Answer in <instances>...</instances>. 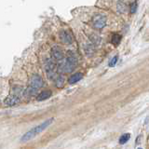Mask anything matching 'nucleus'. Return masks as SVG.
<instances>
[{"instance_id": "obj_1", "label": "nucleus", "mask_w": 149, "mask_h": 149, "mask_svg": "<svg viewBox=\"0 0 149 149\" xmlns=\"http://www.w3.org/2000/svg\"><path fill=\"white\" fill-rule=\"evenodd\" d=\"M53 121H54V118H49L46 121H44L43 123H41L40 125L36 126L35 128H33L32 130H29V132H27L25 134L22 135L21 138V142L25 143V142L30 141V140H32L33 138H35L36 135H38L39 133H41L43 130H45L47 128H48Z\"/></svg>"}, {"instance_id": "obj_2", "label": "nucleus", "mask_w": 149, "mask_h": 149, "mask_svg": "<svg viewBox=\"0 0 149 149\" xmlns=\"http://www.w3.org/2000/svg\"><path fill=\"white\" fill-rule=\"evenodd\" d=\"M77 63V59L76 55L72 53V51H68L67 57L65 60H63L58 66V71L62 74L71 73L76 67Z\"/></svg>"}, {"instance_id": "obj_3", "label": "nucleus", "mask_w": 149, "mask_h": 149, "mask_svg": "<svg viewBox=\"0 0 149 149\" xmlns=\"http://www.w3.org/2000/svg\"><path fill=\"white\" fill-rule=\"evenodd\" d=\"M92 24L96 29H102L106 24V18L101 14H97L92 19Z\"/></svg>"}, {"instance_id": "obj_4", "label": "nucleus", "mask_w": 149, "mask_h": 149, "mask_svg": "<svg viewBox=\"0 0 149 149\" xmlns=\"http://www.w3.org/2000/svg\"><path fill=\"white\" fill-rule=\"evenodd\" d=\"M55 67H56V64L53 61L50 59H47L46 63H45V69H46L47 74H48V77L50 79L53 78L55 76V73H54Z\"/></svg>"}, {"instance_id": "obj_5", "label": "nucleus", "mask_w": 149, "mask_h": 149, "mask_svg": "<svg viewBox=\"0 0 149 149\" xmlns=\"http://www.w3.org/2000/svg\"><path fill=\"white\" fill-rule=\"evenodd\" d=\"M43 79L38 74H33L30 78V87L35 88L36 90H38L39 88L43 86Z\"/></svg>"}, {"instance_id": "obj_6", "label": "nucleus", "mask_w": 149, "mask_h": 149, "mask_svg": "<svg viewBox=\"0 0 149 149\" xmlns=\"http://www.w3.org/2000/svg\"><path fill=\"white\" fill-rule=\"evenodd\" d=\"M51 55H52V58L56 61H62L63 60V49L58 46H54L52 49H51Z\"/></svg>"}, {"instance_id": "obj_7", "label": "nucleus", "mask_w": 149, "mask_h": 149, "mask_svg": "<svg viewBox=\"0 0 149 149\" xmlns=\"http://www.w3.org/2000/svg\"><path fill=\"white\" fill-rule=\"evenodd\" d=\"M20 102H21V99H20V97H18L17 95H9L4 101L5 105H7V106H14V105L19 104Z\"/></svg>"}, {"instance_id": "obj_8", "label": "nucleus", "mask_w": 149, "mask_h": 149, "mask_svg": "<svg viewBox=\"0 0 149 149\" xmlns=\"http://www.w3.org/2000/svg\"><path fill=\"white\" fill-rule=\"evenodd\" d=\"M60 36H61V40L65 44H71L73 42V35L68 30H63L61 32Z\"/></svg>"}, {"instance_id": "obj_9", "label": "nucleus", "mask_w": 149, "mask_h": 149, "mask_svg": "<svg viewBox=\"0 0 149 149\" xmlns=\"http://www.w3.org/2000/svg\"><path fill=\"white\" fill-rule=\"evenodd\" d=\"M51 94H52L51 91H43L42 92H40L38 95H37L36 100L37 101H44V100H47V99H49V98L51 96Z\"/></svg>"}, {"instance_id": "obj_10", "label": "nucleus", "mask_w": 149, "mask_h": 149, "mask_svg": "<svg viewBox=\"0 0 149 149\" xmlns=\"http://www.w3.org/2000/svg\"><path fill=\"white\" fill-rule=\"evenodd\" d=\"M82 78H83L82 73H77V74H72V76L69 77L68 82L70 84H74V83L78 82L79 80H81Z\"/></svg>"}, {"instance_id": "obj_11", "label": "nucleus", "mask_w": 149, "mask_h": 149, "mask_svg": "<svg viewBox=\"0 0 149 149\" xmlns=\"http://www.w3.org/2000/svg\"><path fill=\"white\" fill-rule=\"evenodd\" d=\"M37 91H38V90H36V88H35L29 87V88H27V90H25L24 94H25V96H27V97L36 96V95H37Z\"/></svg>"}, {"instance_id": "obj_12", "label": "nucleus", "mask_w": 149, "mask_h": 149, "mask_svg": "<svg viewBox=\"0 0 149 149\" xmlns=\"http://www.w3.org/2000/svg\"><path fill=\"white\" fill-rule=\"evenodd\" d=\"M55 84L57 88H63L64 85V77L63 76H59L55 80Z\"/></svg>"}, {"instance_id": "obj_13", "label": "nucleus", "mask_w": 149, "mask_h": 149, "mask_svg": "<svg viewBox=\"0 0 149 149\" xmlns=\"http://www.w3.org/2000/svg\"><path fill=\"white\" fill-rule=\"evenodd\" d=\"M130 138V133H124L123 135H121V137L119 138V143L120 144H124L127 143Z\"/></svg>"}, {"instance_id": "obj_14", "label": "nucleus", "mask_w": 149, "mask_h": 149, "mask_svg": "<svg viewBox=\"0 0 149 149\" xmlns=\"http://www.w3.org/2000/svg\"><path fill=\"white\" fill-rule=\"evenodd\" d=\"M120 40H121V36L119 35H114L113 37H112V43L116 46H118L119 44Z\"/></svg>"}, {"instance_id": "obj_15", "label": "nucleus", "mask_w": 149, "mask_h": 149, "mask_svg": "<svg viewBox=\"0 0 149 149\" xmlns=\"http://www.w3.org/2000/svg\"><path fill=\"white\" fill-rule=\"evenodd\" d=\"M118 11H119V12L124 13L127 8H126V6H125V4H124V3L118 2Z\"/></svg>"}, {"instance_id": "obj_16", "label": "nucleus", "mask_w": 149, "mask_h": 149, "mask_svg": "<svg viewBox=\"0 0 149 149\" xmlns=\"http://www.w3.org/2000/svg\"><path fill=\"white\" fill-rule=\"evenodd\" d=\"M118 56H115L114 58H112L110 63H109V66L110 67H114L115 65L116 64V62H118Z\"/></svg>"}, {"instance_id": "obj_17", "label": "nucleus", "mask_w": 149, "mask_h": 149, "mask_svg": "<svg viewBox=\"0 0 149 149\" xmlns=\"http://www.w3.org/2000/svg\"><path fill=\"white\" fill-rule=\"evenodd\" d=\"M136 8H137V3L136 2H133V3H132L130 4V13L132 14H133V13H135V11H136Z\"/></svg>"}, {"instance_id": "obj_18", "label": "nucleus", "mask_w": 149, "mask_h": 149, "mask_svg": "<svg viewBox=\"0 0 149 149\" xmlns=\"http://www.w3.org/2000/svg\"><path fill=\"white\" fill-rule=\"evenodd\" d=\"M138 149H142V148H138Z\"/></svg>"}]
</instances>
